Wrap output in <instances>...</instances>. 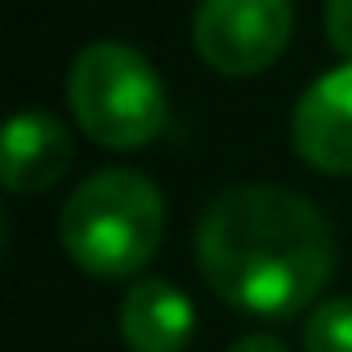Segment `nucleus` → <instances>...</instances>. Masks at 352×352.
<instances>
[{
  "instance_id": "f257e3e1",
  "label": "nucleus",
  "mask_w": 352,
  "mask_h": 352,
  "mask_svg": "<svg viewBox=\"0 0 352 352\" xmlns=\"http://www.w3.org/2000/svg\"><path fill=\"white\" fill-rule=\"evenodd\" d=\"M197 258L223 303L254 317H294L335 272V232L299 192L241 183L206 206Z\"/></svg>"
},
{
  "instance_id": "f03ea898",
  "label": "nucleus",
  "mask_w": 352,
  "mask_h": 352,
  "mask_svg": "<svg viewBox=\"0 0 352 352\" xmlns=\"http://www.w3.org/2000/svg\"><path fill=\"white\" fill-rule=\"evenodd\" d=\"M165 232V201L152 179L134 170H103L85 179L63 206V250L89 276H134L156 254Z\"/></svg>"
},
{
  "instance_id": "7ed1b4c3",
  "label": "nucleus",
  "mask_w": 352,
  "mask_h": 352,
  "mask_svg": "<svg viewBox=\"0 0 352 352\" xmlns=\"http://www.w3.org/2000/svg\"><path fill=\"white\" fill-rule=\"evenodd\" d=\"M67 107L94 143L134 152L170 125V98L156 67L120 41H94L67 72Z\"/></svg>"
},
{
  "instance_id": "20e7f679",
  "label": "nucleus",
  "mask_w": 352,
  "mask_h": 352,
  "mask_svg": "<svg viewBox=\"0 0 352 352\" xmlns=\"http://www.w3.org/2000/svg\"><path fill=\"white\" fill-rule=\"evenodd\" d=\"M294 32L290 0H201L192 41L219 76H254L285 54Z\"/></svg>"
},
{
  "instance_id": "39448f33",
  "label": "nucleus",
  "mask_w": 352,
  "mask_h": 352,
  "mask_svg": "<svg viewBox=\"0 0 352 352\" xmlns=\"http://www.w3.org/2000/svg\"><path fill=\"white\" fill-rule=\"evenodd\" d=\"M294 152L321 174H352V63L312 80L290 120Z\"/></svg>"
},
{
  "instance_id": "423d86ee",
  "label": "nucleus",
  "mask_w": 352,
  "mask_h": 352,
  "mask_svg": "<svg viewBox=\"0 0 352 352\" xmlns=\"http://www.w3.org/2000/svg\"><path fill=\"white\" fill-rule=\"evenodd\" d=\"M5 188L9 192H45L67 174L72 165V134L63 120L45 112H18L5 129Z\"/></svg>"
},
{
  "instance_id": "0eeeda50",
  "label": "nucleus",
  "mask_w": 352,
  "mask_h": 352,
  "mask_svg": "<svg viewBox=\"0 0 352 352\" xmlns=\"http://www.w3.org/2000/svg\"><path fill=\"white\" fill-rule=\"evenodd\" d=\"M197 326L188 294L170 281H138L120 303V339L129 352H183Z\"/></svg>"
},
{
  "instance_id": "6e6552de",
  "label": "nucleus",
  "mask_w": 352,
  "mask_h": 352,
  "mask_svg": "<svg viewBox=\"0 0 352 352\" xmlns=\"http://www.w3.org/2000/svg\"><path fill=\"white\" fill-rule=\"evenodd\" d=\"M303 348L308 352H352V294L326 299L303 326Z\"/></svg>"
},
{
  "instance_id": "1a4fd4ad",
  "label": "nucleus",
  "mask_w": 352,
  "mask_h": 352,
  "mask_svg": "<svg viewBox=\"0 0 352 352\" xmlns=\"http://www.w3.org/2000/svg\"><path fill=\"white\" fill-rule=\"evenodd\" d=\"M326 36L352 63V0H326Z\"/></svg>"
},
{
  "instance_id": "9d476101",
  "label": "nucleus",
  "mask_w": 352,
  "mask_h": 352,
  "mask_svg": "<svg viewBox=\"0 0 352 352\" xmlns=\"http://www.w3.org/2000/svg\"><path fill=\"white\" fill-rule=\"evenodd\" d=\"M228 352H290V348H285L276 335H245V339H236Z\"/></svg>"
}]
</instances>
